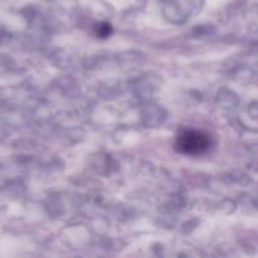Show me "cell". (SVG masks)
I'll return each instance as SVG.
<instances>
[{
	"mask_svg": "<svg viewBox=\"0 0 258 258\" xmlns=\"http://www.w3.org/2000/svg\"><path fill=\"white\" fill-rule=\"evenodd\" d=\"M213 145L211 135L201 130H184L178 135L175 149L184 155L198 156L208 153Z\"/></svg>",
	"mask_w": 258,
	"mask_h": 258,
	"instance_id": "cell-1",
	"label": "cell"
},
{
	"mask_svg": "<svg viewBox=\"0 0 258 258\" xmlns=\"http://www.w3.org/2000/svg\"><path fill=\"white\" fill-rule=\"evenodd\" d=\"M112 33V28L107 23H101V24L96 25V34L101 38H107L108 35Z\"/></svg>",
	"mask_w": 258,
	"mask_h": 258,
	"instance_id": "cell-2",
	"label": "cell"
}]
</instances>
